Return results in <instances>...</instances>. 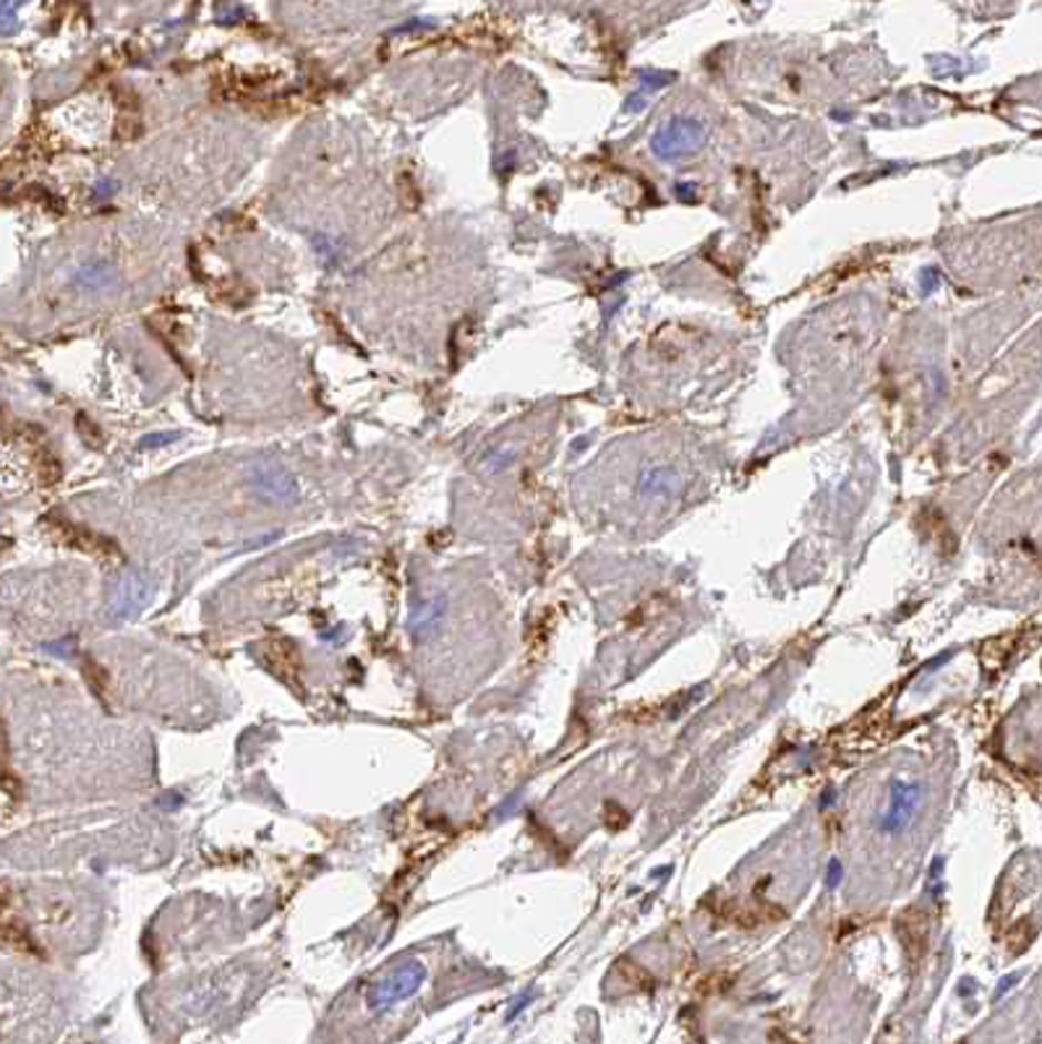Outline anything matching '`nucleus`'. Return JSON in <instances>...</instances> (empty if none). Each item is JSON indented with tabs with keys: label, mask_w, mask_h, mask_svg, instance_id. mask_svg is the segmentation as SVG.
I'll list each match as a JSON object with an SVG mask.
<instances>
[{
	"label": "nucleus",
	"mask_w": 1042,
	"mask_h": 1044,
	"mask_svg": "<svg viewBox=\"0 0 1042 1044\" xmlns=\"http://www.w3.org/2000/svg\"><path fill=\"white\" fill-rule=\"evenodd\" d=\"M922 802V787L912 779H893L889 789V804L878 818V833L881 835H901L912 825L914 812Z\"/></svg>",
	"instance_id": "nucleus-1"
},
{
	"label": "nucleus",
	"mask_w": 1042,
	"mask_h": 1044,
	"mask_svg": "<svg viewBox=\"0 0 1042 1044\" xmlns=\"http://www.w3.org/2000/svg\"><path fill=\"white\" fill-rule=\"evenodd\" d=\"M704 142V125L690 118H677L654 136V152L659 158H677V154L692 152Z\"/></svg>",
	"instance_id": "nucleus-2"
},
{
	"label": "nucleus",
	"mask_w": 1042,
	"mask_h": 1044,
	"mask_svg": "<svg viewBox=\"0 0 1042 1044\" xmlns=\"http://www.w3.org/2000/svg\"><path fill=\"white\" fill-rule=\"evenodd\" d=\"M677 488H679V478L667 468L650 470L640 480V494H648V496H667V494H675Z\"/></svg>",
	"instance_id": "nucleus-3"
},
{
	"label": "nucleus",
	"mask_w": 1042,
	"mask_h": 1044,
	"mask_svg": "<svg viewBox=\"0 0 1042 1044\" xmlns=\"http://www.w3.org/2000/svg\"><path fill=\"white\" fill-rule=\"evenodd\" d=\"M841 875H844V868H841L839 859H831V862H829V878H826V883H829L831 888L839 885Z\"/></svg>",
	"instance_id": "nucleus-4"
},
{
	"label": "nucleus",
	"mask_w": 1042,
	"mask_h": 1044,
	"mask_svg": "<svg viewBox=\"0 0 1042 1044\" xmlns=\"http://www.w3.org/2000/svg\"><path fill=\"white\" fill-rule=\"evenodd\" d=\"M6 766V739H3V729H0V770Z\"/></svg>",
	"instance_id": "nucleus-5"
}]
</instances>
